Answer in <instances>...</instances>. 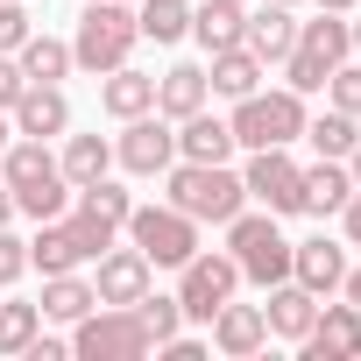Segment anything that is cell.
<instances>
[{"instance_id":"d6a6232c","label":"cell","mask_w":361,"mask_h":361,"mask_svg":"<svg viewBox=\"0 0 361 361\" xmlns=\"http://www.w3.org/2000/svg\"><path fill=\"white\" fill-rule=\"evenodd\" d=\"M135 319L149 326V340L185 333V305H177V290H170V298H163V290H142V298H135Z\"/></svg>"},{"instance_id":"f1b7e54d","label":"cell","mask_w":361,"mask_h":361,"mask_svg":"<svg viewBox=\"0 0 361 361\" xmlns=\"http://www.w3.org/2000/svg\"><path fill=\"white\" fill-rule=\"evenodd\" d=\"M241 15H248V8H234V0H199V8H192L199 50H206V57H213V50H234V43H241Z\"/></svg>"},{"instance_id":"30bf717a","label":"cell","mask_w":361,"mask_h":361,"mask_svg":"<svg viewBox=\"0 0 361 361\" xmlns=\"http://www.w3.org/2000/svg\"><path fill=\"white\" fill-rule=\"evenodd\" d=\"M241 185L262 213H305V163H290V149H248V170Z\"/></svg>"},{"instance_id":"b9f144b4","label":"cell","mask_w":361,"mask_h":361,"mask_svg":"<svg viewBox=\"0 0 361 361\" xmlns=\"http://www.w3.org/2000/svg\"><path fill=\"white\" fill-rule=\"evenodd\" d=\"M340 290H347V305H361V269H347V276H340Z\"/></svg>"},{"instance_id":"5bb4252c","label":"cell","mask_w":361,"mask_h":361,"mask_svg":"<svg viewBox=\"0 0 361 361\" xmlns=\"http://www.w3.org/2000/svg\"><path fill=\"white\" fill-rule=\"evenodd\" d=\"M92 262V248L78 241V227L57 213V220H36V234H29V269H43V276H64V269H85Z\"/></svg>"},{"instance_id":"83f0119b","label":"cell","mask_w":361,"mask_h":361,"mask_svg":"<svg viewBox=\"0 0 361 361\" xmlns=\"http://www.w3.org/2000/svg\"><path fill=\"white\" fill-rule=\"evenodd\" d=\"M57 170H64V185L78 192V185H92V177H106V170H114V142H106V135H64Z\"/></svg>"},{"instance_id":"ac0fdd59","label":"cell","mask_w":361,"mask_h":361,"mask_svg":"<svg viewBox=\"0 0 361 361\" xmlns=\"http://www.w3.org/2000/svg\"><path fill=\"white\" fill-rule=\"evenodd\" d=\"M262 319H269V340H305L312 333V319H319V298L298 283V276H283V283H269V305H262Z\"/></svg>"},{"instance_id":"bcb514c9","label":"cell","mask_w":361,"mask_h":361,"mask_svg":"<svg viewBox=\"0 0 361 361\" xmlns=\"http://www.w3.org/2000/svg\"><path fill=\"white\" fill-rule=\"evenodd\" d=\"M347 36H354V50H361V8H354V22H347Z\"/></svg>"},{"instance_id":"cb8c5ba5","label":"cell","mask_w":361,"mask_h":361,"mask_svg":"<svg viewBox=\"0 0 361 361\" xmlns=\"http://www.w3.org/2000/svg\"><path fill=\"white\" fill-rule=\"evenodd\" d=\"M206 99H213L206 64H170V71L156 78V114H163V121H185V114H199Z\"/></svg>"},{"instance_id":"9c48e42d","label":"cell","mask_w":361,"mask_h":361,"mask_svg":"<svg viewBox=\"0 0 361 361\" xmlns=\"http://www.w3.org/2000/svg\"><path fill=\"white\" fill-rule=\"evenodd\" d=\"M234 290H241V262L227 248H199L192 262H177V305H185L192 326H206Z\"/></svg>"},{"instance_id":"9a60e30c","label":"cell","mask_w":361,"mask_h":361,"mask_svg":"<svg viewBox=\"0 0 361 361\" xmlns=\"http://www.w3.org/2000/svg\"><path fill=\"white\" fill-rule=\"evenodd\" d=\"M149 276H156V262L128 241V248H106L99 255V276H92V290H99V305H135L142 290H149Z\"/></svg>"},{"instance_id":"d6986e66","label":"cell","mask_w":361,"mask_h":361,"mask_svg":"<svg viewBox=\"0 0 361 361\" xmlns=\"http://www.w3.org/2000/svg\"><path fill=\"white\" fill-rule=\"evenodd\" d=\"M241 43H248L262 64H283V57H290V43H298V15H290V8H276V0H262L255 15H241Z\"/></svg>"},{"instance_id":"7a4b0ae2","label":"cell","mask_w":361,"mask_h":361,"mask_svg":"<svg viewBox=\"0 0 361 361\" xmlns=\"http://www.w3.org/2000/svg\"><path fill=\"white\" fill-rule=\"evenodd\" d=\"M142 43V22H135V0H85L78 15V36H71V64L106 78L114 64H128Z\"/></svg>"},{"instance_id":"6da1fadb","label":"cell","mask_w":361,"mask_h":361,"mask_svg":"<svg viewBox=\"0 0 361 361\" xmlns=\"http://www.w3.org/2000/svg\"><path fill=\"white\" fill-rule=\"evenodd\" d=\"M163 206L192 213L199 227H227L248 206V185H241V170H227V163H185V156H177L163 170Z\"/></svg>"},{"instance_id":"d590c367","label":"cell","mask_w":361,"mask_h":361,"mask_svg":"<svg viewBox=\"0 0 361 361\" xmlns=\"http://www.w3.org/2000/svg\"><path fill=\"white\" fill-rule=\"evenodd\" d=\"M29 29H36V15L22 8V0H0V50H22Z\"/></svg>"},{"instance_id":"7bdbcfd3","label":"cell","mask_w":361,"mask_h":361,"mask_svg":"<svg viewBox=\"0 0 361 361\" xmlns=\"http://www.w3.org/2000/svg\"><path fill=\"white\" fill-rule=\"evenodd\" d=\"M319 8H326V15H354V8H361V0H319Z\"/></svg>"},{"instance_id":"484cf974","label":"cell","mask_w":361,"mask_h":361,"mask_svg":"<svg viewBox=\"0 0 361 361\" xmlns=\"http://www.w3.org/2000/svg\"><path fill=\"white\" fill-rule=\"evenodd\" d=\"M15 64L29 71V85H64L78 64H71V43L64 36H43V29H29V43L15 50Z\"/></svg>"},{"instance_id":"2e32d148","label":"cell","mask_w":361,"mask_h":361,"mask_svg":"<svg viewBox=\"0 0 361 361\" xmlns=\"http://www.w3.org/2000/svg\"><path fill=\"white\" fill-rule=\"evenodd\" d=\"M15 135H36V142H57V135H71V99H64V85H29L22 99H15Z\"/></svg>"},{"instance_id":"4dcf8cb0","label":"cell","mask_w":361,"mask_h":361,"mask_svg":"<svg viewBox=\"0 0 361 361\" xmlns=\"http://www.w3.org/2000/svg\"><path fill=\"white\" fill-rule=\"evenodd\" d=\"M298 142H312L319 156H340V163H347V149L361 142V121L340 114V106H326V114H305V135H298Z\"/></svg>"},{"instance_id":"ee69618b","label":"cell","mask_w":361,"mask_h":361,"mask_svg":"<svg viewBox=\"0 0 361 361\" xmlns=\"http://www.w3.org/2000/svg\"><path fill=\"white\" fill-rule=\"evenodd\" d=\"M8 220H15V192H8V185H0V227H8Z\"/></svg>"},{"instance_id":"4fadbf2b","label":"cell","mask_w":361,"mask_h":361,"mask_svg":"<svg viewBox=\"0 0 361 361\" xmlns=\"http://www.w3.org/2000/svg\"><path fill=\"white\" fill-rule=\"evenodd\" d=\"M206 333H213V347H220L227 361H248V354L269 347V319H262V305H234V298L206 319Z\"/></svg>"},{"instance_id":"c3c4849f","label":"cell","mask_w":361,"mask_h":361,"mask_svg":"<svg viewBox=\"0 0 361 361\" xmlns=\"http://www.w3.org/2000/svg\"><path fill=\"white\" fill-rule=\"evenodd\" d=\"M234 8H248V0H234Z\"/></svg>"},{"instance_id":"7dc6e473","label":"cell","mask_w":361,"mask_h":361,"mask_svg":"<svg viewBox=\"0 0 361 361\" xmlns=\"http://www.w3.org/2000/svg\"><path fill=\"white\" fill-rule=\"evenodd\" d=\"M276 8H298V0H276Z\"/></svg>"},{"instance_id":"4316f807","label":"cell","mask_w":361,"mask_h":361,"mask_svg":"<svg viewBox=\"0 0 361 361\" xmlns=\"http://www.w3.org/2000/svg\"><path fill=\"white\" fill-rule=\"evenodd\" d=\"M92 305H99V290H92L78 269H64V276H43V298H36V312H43V319L71 326V319H85Z\"/></svg>"},{"instance_id":"8fae6325","label":"cell","mask_w":361,"mask_h":361,"mask_svg":"<svg viewBox=\"0 0 361 361\" xmlns=\"http://www.w3.org/2000/svg\"><path fill=\"white\" fill-rule=\"evenodd\" d=\"M114 163H121L128 177H163V170L177 163V121H163V114H135V121H121V135H114Z\"/></svg>"},{"instance_id":"8992f818","label":"cell","mask_w":361,"mask_h":361,"mask_svg":"<svg viewBox=\"0 0 361 361\" xmlns=\"http://www.w3.org/2000/svg\"><path fill=\"white\" fill-rule=\"evenodd\" d=\"M156 340L135 319V305H92L85 319H71V354L78 361H142Z\"/></svg>"},{"instance_id":"3957f363","label":"cell","mask_w":361,"mask_h":361,"mask_svg":"<svg viewBox=\"0 0 361 361\" xmlns=\"http://www.w3.org/2000/svg\"><path fill=\"white\" fill-rule=\"evenodd\" d=\"M340 57H354L347 15H326V8H319V22H298V43H290V57H283V85H290L298 99H312V92H326V78H333Z\"/></svg>"},{"instance_id":"e575fe53","label":"cell","mask_w":361,"mask_h":361,"mask_svg":"<svg viewBox=\"0 0 361 361\" xmlns=\"http://www.w3.org/2000/svg\"><path fill=\"white\" fill-rule=\"evenodd\" d=\"M326 99H333L340 114H354V121H361V64H347V57H340V64H333V78H326Z\"/></svg>"},{"instance_id":"d4e9b609","label":"cell","mask_w":361,"mask_h":361,"mask_svg":"<svg viewBox=\"0 0 361 361\" xmlns=\"http://www.w3.org/2000/svg\"><path fill=\"white\" fill-rule=\"evenodd\" d=\"M347 199H354V170H347L340 156H319V163L305 170V213L333 220V213H340Z\"/></svg>"},{"instance_id":"e0dca14e","label":"cell","mask_w":361,"mask_h":361,"mask_svg":"<svg viewBox=\"0 0 361 361\" xmlns=\"http://www.w3.org/2000/svg\"><path fill=\"white\" fill-rule=\"evenodd\" d=\"M290 276H298L312 298H333V290H340V276H347V248H340V241H326V234L290 241Z\"/></svg>"},{"instance_id":"ba28073f","label":"cell","mask_w":361,"mask_h":361,"mask_svg":"<svg viewBox=\"0 0 361 361\" xmlns=\"http://www.w3.org/2000/svg\"><path fill=\"white\" fill-rule=\"evenodd\" d=\"M121 234H128L156 269H177V262H192V255H199V220H192V213H177V206H135Z\"/></svg>"},{"instance_id":"ffe728a7","label":"cell","mask_w":361,"mask_h":361,"mask_svg":"<svg viewBox=\"0 0 361 361\" xmlns=\"http://www.w3.org/2000/svg\"><path fill=\"white\" fill-rule=\"evenodd\" d=\"M99 106L114 121H135V114H156V71H135V64H114L99 78Z\"/></svg>"},{"instance_id":"603a6c76","label":"cell","mask_w":361,"mask_h":361,"mask_svg":"<svg viewBox=\"0 0 361 361\" xmlns=\"http://www.w3.org/2000/svg\"><path fill=\"white\" fill-rule=\"evenodd\" d=\"M262 78H269V64H262L248 43H234V50H213V71H206V85H213L220 99H248V92H262Z\"/></svg>"},{"instance_id":"5b68a950","label":"cell","mask_w":361,"mask_h":361,"mask_svg":"<svg viewBox=\"0 0 361 361\" xmlns=\"http://www.w3.org/2000/svg\"><path fill=\"white\" fill-rule=\"evenodd\" d=\"M227 255L241 262V283H283L290 276V241H283V227H276V213H234L227 220Z\"/></svg>"},{"instance_id":"7c38bea8","label":"cell","mask_w":361,"mask_h":361,"mask_svg":"<svg viewBox=\"0 0 361 361\" xmlns=\"http://www.w3.org/2000/svg\"><path fill=\"white\" fill-rule=\"evenodd\" d=\"M298 354L305 361H354L361 354V305H326L319 298V319L298 340Z\"/></svg>"},{"instance_id":"52a82bcc","label":"cell","mask_w":361,"mask_h":361,"mask_svg":"<svg viewBox=\"0 0 361 361\" xmlns=\"http://www.w3.org/2000/svg\"><path fill=\"white\" fill-rule=\"evenodd\" d=\"M128 213H135V199H128V185H114V177H92V185H78V192H71V206H64V220L78 227V241L92 248V262L121 241Z\"/></svg>"},{"instance_id":"8d00e7d4","label":"cell","mask_w":361,"mask_h":361,"mask_svg":"<svg viewBox=\"0 0 361 361\" xmlns=\"http://www.w3.org/2000/svg\"><path fill=\"white\" fill-rule=\"evenodd\" d=\"M22 276H29V241L0 227V290H8V283H22Z\"/></svg>"},{"instance_id":"f35d334b","label":"cell","mask_w":361,"mask_h":361,"mask_svg":"<svg viewBox=\"0 0 361 361\" xmlns=\"http://www.w3.org/2000/svg\"><path fill=\"white\" fill-rule=\"evenodd\" d=\"M163 347V361H206L213 354V340H192V333H170V340H156Z\"/></svg>"},{"instance_id":"1f68e13d","label":"cell","mask_w":361,"mask_h":361,"mask_svg":"<svg viewBox=\"0 0 361 361\" xmlns=\"http://www.w3.org/2000/svg\"><path fill=\"white\" fill-rule=\"evenodd\" d=\"M36 333H43V312H36V305H22V298L0 305V354H29Z\"/></svg>"},{"instance_id":"7402d4cb","label":"cell","mask_w":361,"mask_h":361,"mask_svg":"<svg viewBox=\"0 0 361 361\" xmlns=\"http://www.w3.org/2000/svg\"><path fill=\"white\" fill-rule=\"evenodd\" d=\"M43 177H64V170H57V156H50V142L15 135L8 149H0V185H8V192H29V185H43Z\"/></svg>"},{"instance_id":"f546056e","label":"cell","mask_w":361,"mask_h":361,"mask_svg":"<svg viewBox=\"0 0 361 361\" xmlns=\"http://www.w3.org/2000/svg\"><path fill=\"white\" fill-rule=\"evenodd\" d=\"M142 43H185L192 36V0H135Z\"/></svg>"},{"instance_id":"f6af8a7d","label":"cell","mask_w":361,"mask_h":361,"mask_svg":"<svg viewBox=\"0 0 361 361\" xmlns=\"http://www.w3.org/2000/svg\"><path fill=\"white\" fill-rule=\"evenodd\" d=\"M347 170H354V192H361V142L347 149Z\"/></svg>"},{"instance_id":"60d3db41","label":"cell","mask_w":361,"mask_h":361,"mask_svg":"<svg viewBox=\"0 0 361 361\" xmlns=\"http://www.w3.org/2000/svg\"><path fill=\"white\" fill-rule=\"evenodd\" d=\"M340 227H347V241H354V248H361V192H354V199H347V206H340Z\"/></svg>"},{"instance_id":"836d02e7","label":"cell","mask_w":361,"mask_h":361,"mask_svg":"<svg viewBox=\"0 0 361 361\" xmlns=\"http://www.w3.org/2000/svg\"><path fill=\"white\" fill-rule=\"evenodd\" d=\"M64 206H71V185H64V177H43V185L15 192V213H29V220H57Z\"/></svg>"},{"instance_id":"44dd1931","label":"cell","mask_w":361,"mask_h":361,"mask_svg":"<svg viewBox=\"0 0 361 361\" xmlns=\"http://www.w3.org/2000/svg\"><path fill=\"white\" fill-rule=\"evenodd\" d=\"M177 156H185V163H227V156H234V128L199 106V114L177 121Z\"/></svg>"},{"instance_id":"277c9868","label":"cell","mask_w":361,"mask_h":361,"mask_svg":"<svg viewBox=\"0 0 361 361\" xmlns=\"http://www.w3.org/2000/svg\"><path fill=\"white\" fill-rule=\"evenodd\" d=\"M227 128H234V149H290V142L305 135V99H298L290 85L248 92V99H234Z\"/></svg>"},{"instance_id":"74e56055","label":"cell","mask_w":361,"mask_h":361,"mask_svg":"<svg viewBox=\"0 0 361 361\" xmlns=\"http://www.w3.org/2000/svg\"><path fill=\"white\" fill-rule=\"evenodd\" d=\"M22 92H29V71L15 64V50H0V114H15Z\"/></svg>"},{"instance_id":"ab89813d","label":"cell","mask_w":361,"mask_h":361,"mask_svg":"<svg viewBox=\"0 0 361 361\" xmlns=\"http://www.w3.org/2000/svg\"><path fill=\"white\" fill-rule=\"evenodd\" d=\"M71 354V340H57V333H36L29 340V361H64Z\"/></svg>"}]
</instances>
